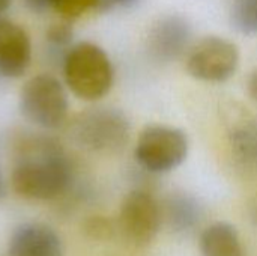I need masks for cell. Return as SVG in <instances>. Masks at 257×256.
Returning <instances> with one entry per match:
<instances>
[{
    "label": "cell",
    "instance_id": "cell-6",
    "mask_svg": "<svg viewBox=\"0 0 257 256\" xmlns=\"http://www.w3.org/2000/svg\"><path fill=\"white\" fill-rule=\"evenodd\" d=\"M163 225L161 204L157 198L142 189L130 192L120 205L116 219L117 237L134 247L149 246Z\"/></svg>",
    "mask_w": 257,
    "mask_h": 256
},
{
    "label": "cell",
    "instance_id": "cell-20",
    "mask_svg": "<svg viewBox=\"0 0 257 256\" xmlns=\"http://www.w3.org/2000/svg\"><path fill=\"white\" fill-rule=\"evenodd\" d=\"M247 91H248V95L251 97V100H254L257 103V68L251 71V74H250V77H248Z\"/></svg>",
    "mask_w": 257,
    "mask_h": 256
},
{
    "label": "cell",
    "instance_id": "cell-10",
    "mask_svg": "<svg viewBox=\"0 0 257 256\" xmlns=\"http://www.w3.org/2000/svg\"><path fill=\"white\" fill-rule=\"evenodd\" d=\"M59 234L44 223H23L11 235L8 256H63Z\"/></svg>",
    "mask_w": 257,
    "mask_h": 256
},
{
    "label": "cell",
    "instance_id": "cell-19",
    "mask_svg": "<svg viewBox=\"0 0 257 256\" xmlns=\"http://www.w3.org/2000/svg\"><path fill=\"white\" fill-rule=\"evenodd\" d=\"M23 3L35 14H44L45 11L51 9V0H23Z\"/></svg>",
    "mask_w": 257,
    "mask_h": 256
},
{
    "label": "cell",
    "instance_id": "cell-12",
    "mask_svg": "<svg viewBox=\"0 0 257 256\" xmlns=\"http://www.w3.org/2000/svg\"><path fill=\"white\" fill-rule=\"evenodd\" d=\"M229 148L235 166L245 174H257V118H245L229 133Z\"/></svg>",
    "mask_w": 257,
    "mask_h": 256
},
{
    "label": "cell",
    "instance_id": "cell-5",
    "mask_svg": "<svg viewBox=\"0 0 257 256\" xmlns=\"http://www.w3.org/2000/svg\"><path fill=\"white\" fill-rule=\"evenodd\" d=\"M188 151L190 142L184 130L154 124L142 130L134 148V158L143 170L160 175L178 169L187 160Z\"/></svg>",
    "mask_w": 257,
    "mask_h": 256
},
{
    "label": "cell",
    "instance_id": "cell-8",
    "mask_svg": "<svg viewBox=\"0 0 257 256\" xmlns=\"http://www.w3.org/2000/svg\"><path fill=\"white\" fill-rule=\"evenodd\" d=\"M148 53L160 63H170L188 53L193 45V26L181 14L158 18L148 35Z\"/></svg>",
    "mask_w": 257,
    "mask_h": 256
},
{
    "label": "cell",
    "instance_id": "cell-11",
    "mask_svg": "<svg viewBox=\"0 0 257 256\" xmlns=\"http://www.w3.org/2000/svg\"><path fill=\"white\" fill-rule=\"evenodd\" d=\"M163 222L170 231L181 235L191 234L203 220V205L187 192H173L161 204Z\"/></svg>",
    "mask_w": 257,
    "mask_h": 256
},
{
    "label": "cell",
    "instance_id": "cell-16",
    "mask_svg": "<svg viewBox=\"0 0 257 256\" xmlns=\"http://www.w3.org/2000/svg\"><path fill=\"white\" fill-rule=\"evenodd\" d=\"M51 9L63 20L71 21L83 17L89 11L99 9V0H51Z\"/></svg>",
    "mask_w": 257,
    "mask_h": 256
},
{
    "label": "cell",
    "instance_id": "cell-15",
    "mask_svg": "<svg viewBox=\"0 0 257 256\" xmlns=\"http://www.w3.org/2000/svg\"><path fill=\"white\" fill-rule=\"evenodd\" d=\"M72 38H74V30L68 20H63L60 23H53L45 32L47 48L51 53V56H54L56 59L59 57L60 65L63 62L65 54L72 45Z\"/></svg>",
    "mask_w": 257,
    "mask_h": 256
},
{
    "label": "cell",
    "instance_id": "cell-17",
    "mask_svg": "<svg viewBox=\"0 0 257 256\" xmlns=\"http://www.w3.org/2000/svg\"><path fill=\"white\" fill-rule=\"evenodd\" d=\"M84 232L89 238L96 241H108L117 237V226L116 220L108 217L95 216L84 222Z\"/></svg>",
    "mask_w": 257,
    "mask_h": 256
},
{
    "label": "cell",
    "instance_id": "cell-3",
    "mask_svg": "<svg viewBox=\"0 0 257 256\" xmlns=\"http://www.w3.org/2000/svg\"><path fill=\"white\" fill-rule=\"evenodd\" d=\"M69 139L80 148L96 154H117L130 142L128 116L111 106H96L77 113L68 122Z\"/></svg>",
    "mask_w": 257,
    "mask_h": 256
},
{
    "label": "cell",
    "instance_id": "cell-18",
    "mask_svg": "<svg viewBox=\"0 0 257 256\" xmlns=\"http://www.w3.org/2000/svg\"><path fill=\"white\" fill-rule=\"evenodd\" d=\"M140 0H99V11H107L113 8H133Z\"/></svg>",
    "mask_w": 257,
    "mask_h": 256
},
{
    "label": "cell",
    "instance_id": "cell-2",
    "mask_svg": "<svg viewBox=\"0 0 257 256\" xmlns=\"http://www.w3.org/2000/svg\"><path fill=\"white\" fill-rule=\"evenodd\" d=\"M60 66L66 88L80 100L98 101L113 88V63L98 44L89 41L72 44Z\"/></svg>",
    "mask_w": 257,
    "mask_h": 256
},
{
    "label": "cell",
    "instance_id": "cell-13",
    "mask_svg": "<svg viewBox=\"0 0 257 256\" xmlns=\"http://www.w3.org/2000/svg\"><path fill=\"white\" fill-rule=\"evenodd\" d=\"M202 256H245L238 229L229 222H215L200 234Z\"/></svg>",
    "mask_w": 257,
    "mask_h": 256
},
{
    "label": "cell",
    "instance_id": "cell-22",
    "mask_svg": "<svg viewBox=\"0 0 257 256\" xmlns=\"http://www.w3.org/2000/svg\"><path fill=\"white\" fill-rule=\"evenodd\" d=\"M12 0H0V17H3V14L11 8Z\"/></svg>",
    "mask_w": 257,
    "mask_h": 256
},
{
    "label": "cell",
    "instance_id": "cell-1",
    "mask_svg": "<svg viewBox=\"0 0 257 256\" xmlns=\"http://www.w3.org/2000/svg\"><path fill=\"white\" fill-rule=\"evenodd\" d=\"M11 184L17 195L32 201H53L74 183V166L63 146L48 136H30L17 146Z\"/></svg>",
    "mask_w": 257,
    "mask_h": 256
},
{
    "label": "cell",
    "instance_id": "cell-21",
    "mask_svg": "<svg viewBox=\"0 0 257 256\" xmlns=\"http://www.w3.org/2000/svg\"><path fill=\"white\" fill-rule=\"evenodd\" d=\"M248 211H250V219H251V223L254 225V228H257V195L251 199L250 202V207H248Z\"/></svg>",
    "mask_w": 257,
    "mask_h": 256
},
{
    "label": "cell",
    "instance_id": "cell-23",
    "mask_svg": "<svg viewBox=\"0 0 257 256\" xmlns=\"http://www.w3.org/2000/svg\"><path fill=\"white\" fill-rule=\"evenodd\" d=\"M6 195V183H5V178H3V174L0 170V201L5 198Z\"/></svg>",
    "mask_w": 257,
    "mask_h": 256
},
{
    "label": "cell",
    "instance_id": "cell-4",
    "mask_svg": "<svg viewBox=\"0 0 257 256\" xmlns=\"http://www.w3.org/2000/svg\"><path fill=\"white\" fill-rule=\"evenodd\" d=\"M18 106L23 118L41 130L54 131L68 121L69 100L66 88L51 74L30 77L20 91Z\"/></svg>",
    "mask_w": 257,
    "mask_h": 256
},
{
    "label": "cell",
    "instance_id": "cell-7",
    "mask_svg": "<svg viewBox=\"0 0 257 256\" xmlns=\"http://www.w3.org/2000/svg\"><path fill=\"white\" fill-rule=\"evenodd\" d=\"M187 72L200 81L223 83L235 75L239 66V48L235 42L209 35L194 42L185 59Z\"/></svg>",
    "mask_w": 257,
    "mask_h": 256
},
{
    "label": "cell",
    "instance_id": "cell-9",
    "mask_svg": "<svg viewBox=\"0 0 257 256\" xmlns=\"http://www.w3.org/2000/svg\"><path fill=\"white\" fill-rule=\"evenodd\" d=\"M32 62V41L18 23L0 17V78L23 77Z\"/></svg>",
    "mask_w": 257,
    "mask_h": 256
},
{
    "label": "cell",
    "instance_id": "cell-14",
    "mask_svg": "<svg viewBox=\"0 0 257 256\" xmlns=\"http://www.w3.org/2000/svg\"><path fill=\"white\" fill-rule=\"evenodd\" d=\"M230 23L244 35H257V0H235L230 9Z\"/></svg>",
    "mask_w": 257,
    "mask_h": 256
}]
</instances>
